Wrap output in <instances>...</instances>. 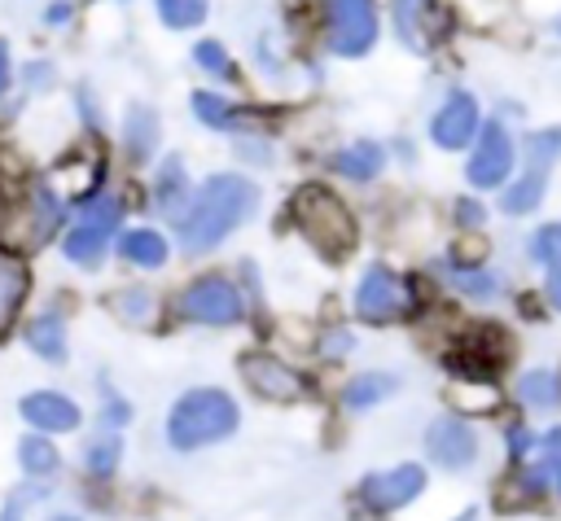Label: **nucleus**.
Returning <instances> with one entry per match:
<instances>
[{
  "instance_id": "nucleus-1",
  "label": "nucleus",
  "mask_w": 561,
  "mask_h": 521,
  "mask_svg": "<svg viewBox=\"0 0 561 521\" xmlns=\"http://www.w3.org/2000/svg\"><path fill=\"white\" fill-rule=\"evenodd\" d=\"M259 206V188L245 180V175H232V171H215L197 197H188V206L180 210L175 219V241L180 250L188 254H206L215 250L232 228H241Z\"/></svg>"
},
{
  "instance_id": "nucleus-2",
  "label": "nucleus",
  "mask_w": 561,
  "mask_h": 521,
  "mask_svg": "<svg viewBox=\"0 0 561 521\" xmlns=\"http://www.w3.org/2000/svg\"><path fill=\"white\" fill-rule=\"evenodd\" d=\"M241 420V407L232 403L228 390H215V385H197V390H184L167 416V442L175 451H197V447H210L219 438H228Z\"/></svg>"
},
{
  "instance_id": "nucleus-3",
  "label": "nucleus",
  "mask_w": 561,
  "mask_h": 521,
  "mask_svg": "<svg viewBox=\"0 0 561 521\" xmlns=\"http://www.w3.org/2000/svg\"><path fill=\"white\" fill-rule=\"evenodd\" d=\"M289 215H294V228L302 232V241H307L320 258H342V254H351V245H355V219H351V210L342 206V197H333L329 188H320V184L298 188L294 201H289Z\"/></svg>"
},
{
  "instance_id": "nucleus-4",
  "label": "nucleus",
  "mask_w": 561,
  "mask_h": 521,
  "mask_svg": "<svg viewBox=\"0 0 561 521\" xmlns=\"http://www.w3.org/2000/svg\"><path fill=\"white\" fill-rule=\"evenodd\" d=\"M118 223H123V201L110 197V193L92 197V201L75 215V223H70V232H66V241H61L66 258H70L75 267H96V263L105 258V245L114 241Z\"/></svg>"
},
{
  "instance_id": "nucleus-5",
  "label": "nucleus",
  "mask_w": 561,
  "mask_h": 521,
  "mask_svg": "<svg viewBox=\"0 0 561 521\" xmlns=\"http://www.w3.org/2000/svg\"><path fill=\"white\" fill-rule=\"evenodd\" d=\"M513 166H517V144H513L508 127L495 123V118L482 123L478 136H473V153L465 162V180L473 188H500V184H508Z\"/></svg>"
},
{
  "instance_id": "nucleus-6",
  "label": "nucleus",
  "mask_w": 561,
  "mask_h": 521,
  "mask_svg": "<svg viewBox=\"0 0 561 521\" xmlns=\"http://www.w3.org/2000/svg\"><path fill=\"white\" fill-rule=\"evenodd\" d=\"M412 311V289L408 280H399L390 267L373 263L359 285H355V315L368 320V324H394Z\"/></svg>"
},
{
  "instance_id": "nucleus-7",
  "label": "nucleus",
  "mask_w": 561,
  "mask_h": 521,
  "mask_svg": "<svg viewBox=\"0 0 561 521\" xmlns=\"http://www.w3.org/2000/svg\"><path fill=\"white\" fill-rule=\"evenodd\" d=\"M180 315L193 324H237L245 315V298L228 276H197L180 298Z\"/></svg>"
},
{
  "instance_id": "nucleus-8",
  "label": "nucleus",
  "mask_w": 561,
  "mask_h": 521,
  "mask_svg": "<svg viewBox=\"0 0 561 521\" xmlns=\"http://www.w3.org/2000/svg\"><path fill=\"white\" fill-rule=\"evenodd\" d=\"M329 48L337 57H364L377 44V4L373 0H329Z\"/></svg>"
},
{
  "instance_id": "nucleus-9",
  "label": "nucleus",
  "mask_w": 561,
  "mask_h": 521,
  "mask_svg": "<svg viewBox=\"0 0 561 521\" xmlns=\"http://www.w3.org/2000/svg\"><path fill=\"white\" fill-rule=\"evenodd\" d=\"M425 455H430L438 468L460 473V468H469V464L478 460V438H473V429H469L465 420L438 416V420L425 425Z\"/></svg>"
},
{
  "instance_id": "nucleus-10",
  "label": "nucleus",
  "mask_w": 561,
  "mask_h": 521,
  "mask_svg": "<svg viewBox=\"0 0 561 521\" xmlns=\"http://www.w3.org/2000/svg\"><path fill=\"white\" fill-rule=\"evenodd\" d=\"M421 490H425V468L421 464H399V468H386V473H368L359 482V499L373 512H394V508L412 503Z\"/></svg>"
},
{
  "instance_id": "nucleus-11",
  "label": "nucleus",
  "mask_w": 561,
  "mask_h": 521,
  "mask_svg": "<svg viewBox=\"0 0 561 521\" xmlns=\"http://www.w3.org/2000/svg\"><path fill=\"white\" fill-rule=\"evenodd\" d=\"M478 127H482L478 101H473L469 92H451V96L434 109V118H430V140H434L438 149H465V144L478 136Z\"/></svg>"
},
{
  "instance_id": "nucleus-12",
  "label": "nucleus",
  "mask_w": 561,
  "mask_h": 521,
  "mask_svg": "<svg viewBox=\"0 0 561 521\" xmlns=\"http://www.w3.org/2000/svg\"><path fill=\"white\" fill-rule=\"evenodd\" d=\"M241 377H245V385H250L259 398H267V403H294V398L302 394L298 372H294L289 363H280L276 355H263V350H250V355L241 359Z\"/></svg>"
},
{
  "instance_id": "nucleus-13",
  "label": "nucleus",
  "mask_w": 561,
  "mask_h": 521,
  "mask_svg": "<svg viewBox=\"0 0 561 521\" xmlns=\"http://www.w3.org/2000/svg\"><path fill=\"white\" fill-rule=\"evenodd\" d=\"M22 416H26L35 429H44V433H70V429L79 425L75 398H66V394H57V390H35V394H26V398H22Z\"/></svg>"
},
{
  "instance_id": "nucleus-14",
  "label": "nucleus",
  "mask_w": 561,
  "mask_h": 521,
  "mask_svg": "<svg viewBox=\"0 0 561 521\" xmlns=\"http://www.w3.org/2000/svg\"><path fill=\"white\" fill-rule=\"evenodd\" d=\"M530 258L543 267V285H548V302L561 311V219L535 228L530 236Z\"/></svg>"
},
{
  "instance_id": "nucleus-15",
  "label": "nucleus",
  "mask_w": 561,
  "mask_h": 521,
  "mask_svg": "<svg viewBox=\"0 0 561 521\" xmlns=\"http://www.w3.org/2000/svg\"><path fill=\"white\" fill-rule=\"evenodd\" d=\"M394 390H399V377H390V372H359V377L346 381L342 407H346V412H364V407L386 403Z\"/></svg>"
},
{
  "instance_id": "nucleus-16",
  "label": "nucleus",
  "mask_w": 561,
  "mask_h": 521,
  "mask_svg": "<svg viewBox=\"0 0 561 521\" xmlns=\"http://www.w3.org/2000/svg\"><path fill=\"white\" fill-rule=\"evenodd\" d=\"M386 166V149L377 140H355L333 158V171L346 180H377Z\"/></svg>"
},
{
  "instance_id": "nucleus-17",
  "label": "nucleus",
  "mask_w": 561,
  "mask_h": 521,
  "mask_svg": "<svg viewBox=\"0 0 561 521\" xmlns=\"http://www.w3.org/2000/svg\"><path fill=\"white\" fill-rule=\"evenodd\" d=\"M22 298H26V263L18 254L0 250V333L13 324Z\"/></svg>"
},
{
  "instance_id": "nucleus-18",
  "label": "nucleus",
  "mask_w": 561,
  "mask_h": 521,
  "mask_svg": "<svg viewBox=\"0 0 561 521\" xmlns=\"http://www.w3.org/2000/svg\"><path fill=\"white\" fill-rule=\"evenodd\" d=\"M153 193H158V210L171 215V219H180V210H184L188 197H193V184L184 180L180 158H167V162L158 166V184H153Z\"/></svg>"
},
{
  "instance_id": "nucleus-19",
  "label": "nucleus",
  "mask_w": 561,
  "mask_h": 521,
  "mask_svg": "<svg viewBox=\"0 0 561 521\" xmlns=\"http://www.w3.org/2000/svg\"><path fill=\"white\" fill-rule=\"evenodd\" d=\"M188 105H193V114H197L210 131H241V118H245V114H241L237 105H228V96L202 88V92H193Z\"/></svg>"
},
{
  "instance_id": "nucleus-20",
  "label": "nucleus",
  "mask_w": 561,
  "mask_h": 521,
  "mask_svg": "<svg viewBox=\"0 0 561 521\" xmlns=\"http://www.w3.org/2000/svg\"><path fill=\"white\" fill-rule=\"evenodd\" d=\"M118 254L127 263H136V267H162L167 263V241L153 228H131V232H123Z\"/></svg>"
},
{
  "instance_id": "nucleus-21",
  "label": "nucleus",
  "mask_w": 561,
  "mask_h": 521,
  "mask_svg": "<svg viewBox=\"0 0 561 521\" xmlns=\"http://www.w3.org/2000/svg\"><path fill=\"white\" fill-rule=\"evenodd\" d=\"M26 346H31L39 359L61 363V359H66V324H61L57 315H39V320H31V324H26Z\"/></svg>"
},
{
  "instance_id": "nucleus-22",
  "label": "nucleus",
  "mask_w": 561,
  "mask_h": 521,
  "mask_svg": "<svg viewBox=\"0 0 561 521\" xmlns=\"http://www.w3.org/2000/svg\"><path fill=\"white\" fill-rule=\"evenodd\" d=\"M123 144H127L131 158H149L153 153V144H158V118H153V109H145V105H131L127 109Z\"/></svg>"
},
{
  "instance_id": "nucleus-23",
  "label": "nucleus",
  "mask_w": 561,
  "mask_h": 521,
  "mask_svg": "<svg viewBox=\"0 0 561 521\" xmlns=\"http://www.w3.org/2000/svg\"><path fill=\"white\" fill-rule=\"evenodd\" d=\"M517 398H522L526 407H535V412L557 407V403H561V381H557V372H552V368L526 372V377L517 381Z\"/></svg>"
},
{
  "instance_id": "nucleus-24",
  "label": "nucleus",
  "mask_w": 561,
  "mask_h": 521,
  "mask_svg": "<svg viewBox=\"0 0 561 521\" xmlns=\"http://www.w3.org/2000/svg\"><path fill=\"white\" fill-rule=\"evenodd\" d=\"M18 464H22L26 477H53V473L61 468V455H57V447H53L48 438L26 433V438L18 442Z\"/></svg>"
},
{
  "instance_id": "nucleus-25",
  "label": "nucleus",
  "mask_w": 561,
  "mask_h": 521,
  "mask_svg": "<svg viewBox=\"0 0 561 521\" xmlns=\"http://www.w3.org/2000/svg\"><path fill=\"white\" fill-rule=\"evenodd\" d=\"M543 188H548V180H543L539 171H530V175L513 180V184L500 193V210H504V215H530V210L543 201Z\"/></svg>"
},
{
  "instance_id": "nucleus-26",
  "label": "nucleus",
  "mask_w": 561,
  "mask_h": 521,
  "mask_svg": "<svg viewBox=\"0 0 561 521\" xmlns=\"http://www.w3.org/2000/svg\"><path fill=\"white\" fill-rule=\"evenodd\" d=\"M118 460H123V438L118 433H101V438H92L83 447V468L92 477H110L118 468Z\"/></svg>"
},
{
  "instance_id": "nucleus-27",
  "label": "nucleus",
  "mask_w": 561,
  "mask_h": 521,
  "mask_svg": "<svg viewBox=\"0 0 561 521\" xmlns=\"http://www.w3.org/2000/svg\"><path fill=\"white\" fill-rule=\"evenodd\" d=\"M447 280H451L465 298H478V302H486V298L500 293V276H495V271H482V267H447Z\"/></svg>"
},
{
  "instance_id": "nucleus-28",
  "label": "nucleus",
  "mask_w": 561,
  "mask_h": 521,
  "mask_svg": "<svg viewBox=\"0 0 561 521\" xmlns=\"http://www.w3.org/2000/svg\"><path fill=\"white\" fill-rule=\"evenodd\" d=\"M206 4H210V0H153L162 26H171V31H184V26L206 22Z\"/></svg>"
},
{
  "instance_id": "nucleus-29",
  "label": "nucleus",
  "mask_w": 561,
  "mask_h": 521,
  "mask_svg": "<svg viewBox=\"0 0 561 521\" xmlns=\"http://www.w3.org/2000/svg\"><path fill=\"white\" fill-rule=\"evenodd\" d=\"M526 158L535 166H552L561 158V127H543V131H530L526 136Z\"/></svg>"
},
{
  "instance_id": "nucleus-30",
  "label": "nucleus",
  "mask_w": 561,
  "mask_h": 521,
  "mask_svg": "<svg viewBox=\"0 0 561 521\" xmlns=\"http://www.w3.org/2000/svg\"><path fill=\"white\" fill-rule=\"evenodd\" d=\"M421 4L425 0H394V26L408 48H421Z\"/></svg>"
},
{
  "instance_id": "nucleus-31",
  "label": "nucleus",
  "mask_w": 561,
  "mask_h": 521,
  "mask_svg": "<svg viewBox=\"0 0 561 521\" xmlns=\"http://www.w3.org/2000/svg\"><path fill=\"white\" fill-rule=\"evenodd\" d=\"M193 61H197L206 74H228V70H232V61H228V53H224L219 39H202V44H193Z\"/></svg>"
},
{
  "instance_id": "nucleus-32",
  "label": "nucleus",
  "mask_w": 561,
  "mask_h": 521,
  "mask_svg": "<svg viewBox=\"0 0 561 521\" xmlns=\"http://www.w3.org/2000/svg\"><path fill=\"white\" fill-rule=\"evenodd\" d=\"M543 460H548V473H552V486L561 495V425L543 433Z\"/></svg>"
},
{
  "instance_id": "nucleus-33",
  "label": "nucleus",
  "mask_w": 561,
  "mask_h": 521,
  "mask_svg": "<svg viewBox=\"0 0 561 521\" xmlns=\"http://www.w3.org/2000/svg\"><path fill=\"white\" fill-rule=\"evenodd\" d=\"M118 311H123L127 320H140V315L149 311V293H145V289H131L127 302H118Z\"/></svg>"
},
{
  "instance_id": "nucleus-34",
  "label": "nucleus",
  "mask_w": 561,
  "mask_h": 521,
  "mask_svg": "<svg viewBox=\"0 0 561 521\" xmlns=\"http://www.w3.org/2000/svg\"><path fill=\"white\" fill-rule=\"evenodd\" d=\"M44 22H48V26H66V22H70V0L48 4V9H44Z\"/></svg>"
},
{
  "instance_id": "nucleus-35",
  "label": "nucleus",
  "mask_w": 561,
  "mask_h": 521,
  "mask_svg": "<svg viewBox=\"0 0 561 521\" xmlns=\"http://www.w3.org/2000/svg\"><path fill=\"white\" fill-rule=\"evenodd\" d=\"M237 149L245 153V162H272V149H267V144H259V140H241Z\"/></svg>"
},
{
  "instance_id": "nucleus-36",
  "label": "nucleus",
  "mask_w": 561,
  "mask_h": 521,
  "mask_svg": "<svg viewBox=\"0 0 561 521\" xmlns=\"http://www.w3.org/2000/svg\"><path fill=\"white\" fill-rule=\"evenodd\" d=\"M456 215H460V223H465V228H482V219H486L478 201H460V210H456Z\"/></svg>"
},
{
  "instance_id": "nucleus-37",
  "label": "nucleus",
  "mask_w": 561,
  "mask_h": 521,
  "mask_svg": "<svg viewBox=\"0 0 561 521\" xmlns=\"http://www.w3.org/2000/svg\"><path fill=\"white\" fill-rule=\"evenodd\" d=\"M26 499H31V495H9V503H4L0 521H22V517H26Z\"/></svg>"
},
{
  "instance_id": "nucleus-38",
  "label": "nucleus",
  "mask_w": 561,
  "mask_h": 521,
  "mask_svg": "<svg viewBox=\"0 0 561 521\" xmlns=\"http://www.w3.org/2000/svg\"><path fill=\"white\" fill-rule=\"evenodd\" d=\"M465 13H473V18H482V13H495L500 9V0H456Z\"/></svg>"
},
{
  "instance_id": "nucleus-39",
  "label": "nucleus",
  "mask_w": 561,
  "mask_h": 521,
  "mask_svg": "<svg viewBox=\"0 0 561 521\" xmlns=\"http://www.w3.org/2000/svg\"><path fill=\"white\" fill-rule=\"evenodd\" d=\"M9 79H13V61H9V44L0 39V96H4V88H9Z\"/></svg>"
},
{
  "instance_id": "nucleus-40",
  "label": "nucleus",
  "mask_w": 561,
  "mask_h": 521,
  "mask_svg": "<svg viewBox=\"0 0 561 521\" xmlns=\"http://www.w3.org/2000/svg\"><path fill=\"white\" fill-rule=\"evenodd\" d=\"M526 447H530V433L526 429H508V451L513 455H526Z\"/></svg>"
},
{
  "instance_id": "nucleus-41",
  "label": "nucleus",
  "mask_w": 561,
  "mask_h": 521,
  "mask_svg": "<svg viewBox=\"0 0 561 521\" xmlns=\"http://www.w3.org/2000/svg\"><path fill=\"white\" fill-rule=\"evenodd\" d=\"M105 416H110V420H127V416H131V407H127L123 398H110V407H105Z\"/></svg>"
},
{
  "instance_id": "nucleus-42",
  "label": "nucleus",
  "mask_w": 561,
  "mask_h": 521,
  "mask_svg": "<svg viewBox=\"0 0 561 521\" xmlns=\"http://www.w3.org/2000/svg\"><path fill=\"white\" fill-rule=\"evenodd\" d=\"M346 346H351V337H329L324 341V350H346Z\"/></svg>"
},
{
  "instance_id": "nucleus-43",
  "label": "nucleus",
  "mask_w": 561,
  "mask_h": 521,
  "mask_svg": "<svg viewBox=\"0 0 561 521\" xmlns=\"http://www.w3.org/2000/svg\"><path fill=\"white\" fill-rule=\"evenodd\" d=\"M451 521H478V508H465L460 517H451Z\"/></svg>"
},
{
  "instance_id": "nucleus-44",
  "label": "nucleus",
  "mask_w": 561,
  "mask_h": 521,
  "mask_svg": "<svg viewBox=\"0 0 561 521\" xmlns=\"http://www.w3.org/2000/svg\"><path fill=\"white\" fill-rule=\"evenodd\" d=\"M48 521H79V517H70V512H53Z\"/></svg>"
},
{
  "instance_id": "nucleus-45",
  "label": "nucleus",
  "mask_w": 561,
  "mask_h": 521,
  "mask_svg": "<svg viewBox=\"0 0 561 521\" xmlns=\"http://www.w3.org/2000/svg\"><path fill=\"white\" fill-rule=\"evenodd\" d=\"M0 219H4V197H0Z\"/></svg>"
},
{
  "instance_id": "nucleus-46",
  "label": "nucleus",
  "mask_w": 561,
  "mask_h": 521,
  "mask_svg": "<svg viewBox=\"0 0 561 521\" xmlns=\"http://www.w3.org/2000/svg\"><path fill=\"white\" fill-rule=\"evenodd\" d=\"M557 26H561V18H557Z\"/></svg>"
}]
</instances>
